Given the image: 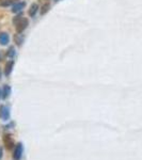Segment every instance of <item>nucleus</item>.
Instances as JSON below:
<instances>
[{
	"mask_svg": "<svg viewBox=\"0 0 142 160\" xmlns=\"http://www.w3.org/2000/svg\"><path fill=\"white\" fill-rule=\"evenodd\" d=\"M49 9H50V4L49 3H44L42 8H41V14L44 15V14H46L48 11H49Z\"/></svg>",
	"mask_w": 142,
	"mask_h": 160,
	"instance_id": "nucleus-11",
	"label": "nucleus"
},
{
	"mask_svg": "<svg viewBox=\"0 0 142 160\" xmlns=\"http://www.w3.org/2000/svg\"><path fill=\"white\" fill-rule=\"evenodd\" d=\"M13 22L15 24V28H16V31L19 33H22L23 31H24L26 28L28 27V25H29V22H28L27 18H23L20 15L18 16H16L13 20Z\"/></svg>",
	"mask_w": 142,
	"mask_h": 160,
	"instance_id": "nucleus-1",
	"label": "nucleus"
},
{
	"mask_svg": "<svg viewBox=\"0 0 142 160\" xmlns=\"http://www.w3.org/2000/svg\"><path fill=\"white\" fill-rule=\"evenodd\" d=\"M8 43H9V35L7 33H0V44L7 45Z\"/></svg>",
	"mask_w": 142,
	"mask_h": 160,
	"instance_id": "nucleus-7",
	"label": "nucleus"
},
{
	"mask_svg": "<svg viewBox=\"0 0 142 160\" xmlns=\"http://www.w3.org/2000/svg\"><path fill=\"white\" fill-rule=\"evenodd\" d=\"M14 40H15V42L17 43V45L20 46V45H22V43H23V40H24V37H23L22 33H19V32H18L17 34H15Z\"/></svg>",
	"mask_w": 142,
	"mask_h": 160,
	"instance_id": "nucleus-10",
	"label": "nucleus"
},
{
	"mask_svg": "<svg viewBox=\"0 0 142 160\" xmlns=\"http://www.w3.org/2000/svg\"><path fill=\"white\" fill-rule=\"evenodd\" d=\"M56 1H58V0H56Z\"/></svg>",
	"mask_w": 142,
	"mask_h": 160,
	"instance_id": "nucleus-16",
	"label": "nucleus"
},
{
	"mask_svg": "<svg viewBox=\"0 0 142 160\" xmlns=\"http://www.w3.org/2000/svg\"><path fill=\"white\" fill-rule=\"evenodd\" d=\"M3 144H4V148H6L8 151H11V149L14 148L15 145H16L11 135H4L3 136Z\"/></svg>",
	"mask_w": 142,
	"mask_h": 160,
	"instance_id": "nucleus-2",
	"label": "nucleus"
},
{
	"mask_svg": "<svg viewBox=\"0 0 142 160\" xmlns=\"http://www.w3.org/2000/svg\"><path fill=\"white\" fill-rule=\"evenodd\" d=\"M3 1H6V0H0V2H3Z\"/></svg>",
	"mask_w": 142,
	"mask_h": 160,
	"instance_id": "nucleus-15",
	"label": "nucleus"
},
{
	"mask_svg": "<svg viewBox=\"0 0 142 160\" xmlns=\"http://www.w3.org/2000/svg\"><path fill=\"white\" fill-rule=\"evenodd\" d=\"M2 155H3V152H2V148H0V159L2 158Z\"/></svg>",
	"mask_w": 142,
	"mask_h": 160,
	"instance_id": "nucleus-13",
	"label": "nucleus"
},
{
	"mask_svg": "<svg viewBox=\"0 0 142 160\" xmlns=\"http://www.w3.org/2000/svg\"><path fill=\"white\" fill-rule=\"evenodd\" d=\"M13 55H14V48H13V47H10L9 51H8V56H9V57H12Z\"/></svg>",
	"mask_w": 142,
	"mask_h": 160,
	"instance_id": "nucleus-12",
	"label": "nucleus"
},
{
	"mask_svg": "<svg viewBox=\"0 0 142 160\" xmlns=\"http://www.w3.org/2000/svg\"><path fill=\"white\" fill-rule=\"evenodd\" d=\"M25 6H26L25 2H16V4H14V7H13L12 12H13V13L20 12V11H22V10L25 8Z\"/></svg>",
	"mask_w": 142,
	"mask_h": 160,
	"instance_id": "nucleus-5",
	"label": "nucleus"
},
{
	"mask_svg": "<svg viewBox=\"0 0 142 160\" xmlns=\"http://www.w3.org/2000/svg\"><path fill=\"white\" fill-rule=\"evenodd\" d=\"M10 93H11V88L9 86H4L3 91H2V97H3L4 99L8 98V97L10 96Z\"/></svg>",
	"mask_w": 142,
	"mask_h": 160,
	"instance_id": "nucleus-9",
	"label": "nucleus"
},
{
	"mask_svg": "<svg viewBox=\"0 0 142 160\" xmlns=\"http://www.w3.org/2000/svg\"><path fill=\"white\" fill-rule=\"evenodd\" d=\"M0 117L3 118V121H8L10 118V111L9 108H7L6 106H2L0 108Z\"/></svg>",
	"mask_w": 142,
	"mask_h": 160,
	"instance_id": "nucleus-4",
	"label": "nucleus"
},
{
	"mask_svg": "<svg viewBox=\"0 0 142 160\" xmlns=\"http://www.w3.org/2000/svg\"><path fill=\"white\" fill-rule=\"evenodd\" d=\"M23 153H24V146L23 144L18 142L14 148V154H13V159L14 160H20L22 159Z\"/></svg>",
	"mask_w": 142,
	"mask_h": 160,
	"instance_id": "nucleus-3",
	"label": "nucleus"
},
{
	"mask_svg": "<svg viewBox=\"0 0 142 160\" xmlns=\"http://www.w3.org/2000/svg\"><path fill=\"white\" fill-rule=\"evenodd\" d=\"M1 94H2V92H1V90H0V97H1Z\"/></svg>",
	"mask_w": 142,
	"mask_h": 160,
	"instance_id": "nucleus-14",
	"label": "nucleus"
},
{
	"mask_svg": "<svg viewBox=\"0 0 142 160\" xmlns=\"http://www.w3.org/2000/svg\"><path fill=\"white\" fill-rule=\"evenodd\" d=\"M13 66H14V62H13V61H9L6 64V68H4V74H6L7 76H9V75L11 74V72H12V69H13Z\"/></svg>",
	"mask_w": 142,
	"mask_h": 160,
	"instance_id": "nucleus-6",
	"label": "nucleus"
},
{
	"mask_svg": "<svg viewBox=\"0 0 142 160\" xmlns=\"http://www.w3.org/2000/svg\"><path fill=\"white\" fill-rule=\"evenodd\" d=\"M38 6L37 3H33V4H31V7H30V9H29V15L30 16H34L35 14H37V11H38Z\"/></svg>",
	"mask_w": 142,
	"mask_h": 160,
	"instance_id": "nucleus-8",
	"label": "nucleus"
}]
</instances>
